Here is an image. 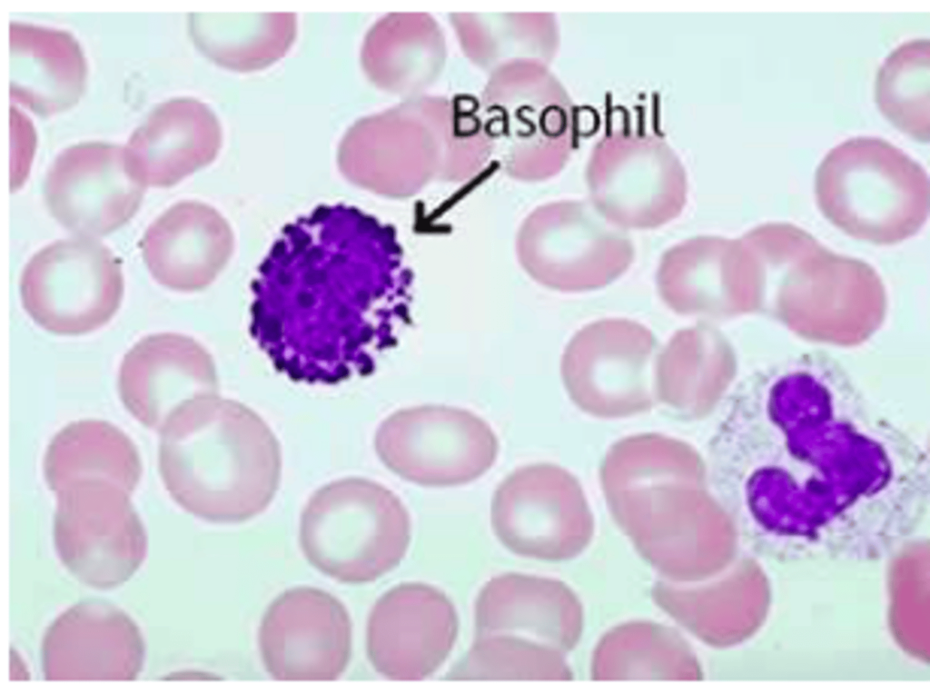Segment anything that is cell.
I'll return each instance as SVG.
<instances>
[{
    "mask_svg": "<svg viewBox=\"0 0 930 684\" xmlns=\"http://www.w3.org/2000/svg\"><path fill=\"white\" fill-rule=\"evenodd\" d=\"M411 541L401 500L362 479L331 483L312 496L302 517L300 543L308 561L343 583L373 581L395 568Z\"/></svg>",
    "mask_w": 930,
    "mask_h": 684,
    "instance_id": "obj_1",
    "label": "cell"
},
{
    "mask_svg": "<svg viewBox=\"0 0 930 684\" xmlns=\"http://www.w3.org/2000/svg\"><path fill=\"white\" fill-rule=\"evenodd\" d=\"M20 292L26 312L46 331L88 333L106 324L121 305V263L96 240L56 241L26 263Z\"/></svg>",
    "mask_w": 930,
    "mask_h": 684,
    "instance_id": "obj_2",
    "label": "cell"
},
{
    "mask_svg": "<svg viewBox=\"0 0 930 684\" xmlns=\"http://www.w3.org/2000/svg\"><path fill=\"white\" fill-rule=\"evenodd\" d=\"M375 447L385 466L410 482L453 487L484 475L495 463L499 441L475 413L445 405H420L390 415Z\"/></svg>",
    "mask_w": 930,
    "mask_h": 684,
    "instance_id": "obj_3",
    "label": "cell"
},
{
    "mask_svg": "<svg viewBox=\"0 0 930 684\" xmlns=\"http://www.w3.org/2000/svg\"><path fill=\"white\" fill-rule=\"evenodd\" d=\"M588 182L597 211L620 227L661 226L686 202L683 167L665 144L652 138L610 137L599 144Z\"/></svg>",
    "mask_w": 930,
    "mask_h": 684,
    "instance_id": "obj_4",
    "label": "cell"
},
{
    "mask_svg": "<svg viewBox=\"0 0 930 684\" xmlns=\"http://www.w3.org/2000/svg\"><path fill=\"white\" fill-rule=\"evenodd\" d=\"M351 622L343 604L311 587L284 591L267 609L259 647L268 673L278 680H334L351 654Z\"/></svg>",
    "mask_w": 930,
    "mask_h": 684,
    "instance_id": "obj_5",
    "label": "cell"
},
{
    "mask_svg": "<svg viewBox=\"0 0 930 684\" xmlns=\"http://www.w3.org/2000/svg\"><path fill=\"white\" fill-rule=\"evenodd\" d=\"M145 186L132 172L125 148L88 143L60 154L48 171L44 192L56 221L89 238L128 223L140 207Z\"/></svg>",
    "mask_w": 930,
    "mask_h": 684,
    "instance_id": "obj_6",
    "label": "cell"
},
{
    "mask_svg": "<svg viewBox=\"0 0 930 684\" xmlns=\"http://www.w3.org/2000/svg\"><path fill=\"white\" fill-rule=\"evenodd\" d=\"M457 635V612L442 591L425 583H402L374 604L367 624V653L383 677L419 680L440 669Z\"/></svg>",
    "mask_w": 930,
    "mask_h": 684,
    "instance_id": "obj_7",
    "label": "cell"
},
{
    "mask_svg": "<svg viewBox=\"0 0 930 684\" xmlns=\"http://www.w3.org/2000/svg\"><path fill=\"white\" fill-rule=\"evenodd\" d=\"M820 203L836 210H915L927 202L923 168L889 142L859 136L837 144L816 172Z\"/></svg>",
    "mask_w": 930,
    "mask_h": 684,
    "instance_id": "obj_8",
    "label": "cell"
},
{
    "mask_svg": "<svg viewBox=\"0 0 930 684\" xmlns=\"http://www.w3.org/2000/svg\"><path fill=\"white\" fill-rule=\"evenodd\" d=\"M215 379L210 362L191 339L173 332L151 334L124 356L118 389L128 411L144 426L162 430L185 402L207 396Z\"/></svg>",
    "mask_w": 930,
    "mask_h": 684,
    "instance_id": "obj_9",
    "label": "cell"
},
{
    "mask_svg": "<svg viewBox=\"0 0 930 684\" xmlns=\"http://www.w3.org/2000/svg\"><path fill=\"white\" fill-rule=\"evenodd\" d=\"M221 144L207 106L175 99L158 106L125 147L131 170L145 185L169 187L208 162Z\"/></svg>",
    "mask_w": 930,
    "mask_h": 684,
    "instance_id": "obj_10",
    "label": "cell"
},
{
    "mask_svg": "<svg viewBox=\"0 0 930 684\" xmlns=\"http://www.w3.org/2000/svg\"><path fill=\"white\" fill-rule=\"evenodd\" d=\"M10 94L32 111L52 114L74 104L86 75L85 60L66 32L11 23Z\"/></svg>",
    "mask_w": 930,
    "mask_h": 684,
    "instance_id": "obj_11",
    "label": "cell"
},
{
    "mask_svg": "<svg viewBox=\"0 0 930 684\" xmlns=\"http://www.w3.org/2000/svg\"><path fill=\"white\" fill-rule=\"evenodd\" d=\"M44 471L55 491L80 480L102 479L129 492L139 481L142 463L136 446L123 431L89 419L71 422L54 436Z\"/></svg>",
    "mask_w": 930,
    "mask_h": 684,
    "instance_id": "obj_12",
    "label": "cell"
},
{
    "mask_svg": "<svg viewBox=\"0 0 930 684\" xmlns=\"http://www.w3.org/2000/svg\"><path fill=\"white\" fill-rule=\"evenodd\" d=\"M727 242L699 236L668 250L657 273L664 302L678 312H711L727 306L730 272Z\"/></svg>",
    "mask_w": 930,
    "mask_h": 684,
    "instance_id": "obj_13",
    "label": "cell"
},
{
    "mask_svg": "<svg viewBox=\"0 0 930 684\" xmlns=\"http://www.w3.org/2000/svg\"><path fill=\"white\" fill-rule=\"evenodd\" d=\"M929 39L919 38L897 46L885 58L876 78L875 96L881 113L901 132L928 142Z\"/></svg>",
    "mask_w": 930,
    "mask_h": 684,
    "instance_id": "obj_14",
    "label": "cell"
},
{
    "mask_svg": "<svg viewBox=\"0 0 930 684\" xmlns=\"http://www.w3.org/2000/svg\"><path fill=\"white\" fill-rule=\"evenodd\" d=\"M203 210L188 202L167 209L144 233L145 264L154 280L172 290L188 291L203 282L200 238Z\"/></svg>",
    "mask_w": 930,
    "mask_h": 684,
    "instance_id": "obj_15",
    "label": "cell"
},
{
    "mask_svg": "<svg viewBox=\"0 0 930 684\" xmlns=\"http://www.w3.org/2000/svg\"><path fill=\"white\" fill-rule=\"evenodd\" d=\"M546 659L529 639L495 634L477 637L449 673L451 680H527L545 674Z\"/></svg>",
    "mask_w": 930,
    "mask_h": 684,
    "instance_id": "obj_16",
    "label": "cell"
},
{
    "mask_svg": "<svg viewBox=\"0 0 930 684\" xmlns=\"http://www.w3.org/2000/svg\"><path fill=\"white\" fill-rule=\"evenodd\" d=\"M11 189L23 183L32 161L35 133L30 120L11 107Z\"/></svg>",
    "mask_w": 930,
    "mask_h": 684,
    "instance_id": "obj_17",
    "label": "cell"
},
{
    "mask_svg": "<svg viewBox=\"0 0 930 684\" xmlns=\"http://www.w3.org/2000/svg\"><path fill=\"white\" fill-rule=\"evenodd\" d=\"M324 277H325V273H322V272H312V273H309L306 278L308 279V282L315 283V282L323 281Z\"/></svg>",
    "mask_w": 930,
    "mask_h": 684,
    "instance_id": "obj_18",
    "label": "cell"
},
{
    "mask_svg": "<svg viewBox=\"0 0 930 684\" xmlns=\"http://www.w3.org/2000/svg\"><path fill=\"white\" fill-rule=\"evenodd\" d=\"M299 302H300V303L302 305L308 306V305H310L312 303V298L311 295H309L307 293H302L299 297Z\"/></svg>",
    "mask_w": 930,
    "mask_h": 684,
    "instance_id": "obj_19",
    "label": "cell"
}]
</instances>
